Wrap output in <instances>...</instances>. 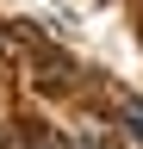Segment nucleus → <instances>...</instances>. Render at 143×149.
I'll return each instance as SVG.
<instances>
[{
	"mask_svg": "<svg viewBox=\"0 0 143 149\" xmlns=\"http://www.w3.org/2000/svg\"><path fill=\"white\" fill-rule=\"evenodd\" d=\"M31 87H38V93H75L81 87V62L62 56L56 44H38V50H31Z\"/></svg>",
	"mask_w": 143,
	"mask_h": 149,
	"instance_id": "obj_1",
	"label": "nucleus"
}]
</instances>
